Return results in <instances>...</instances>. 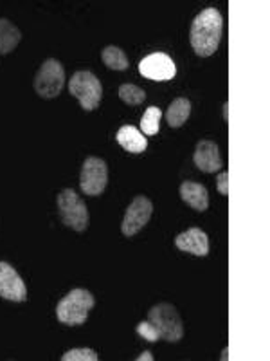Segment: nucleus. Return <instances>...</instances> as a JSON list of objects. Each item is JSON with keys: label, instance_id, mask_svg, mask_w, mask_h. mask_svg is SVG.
Returning <instances> with one entry per match:
<instances>
[{"label": "nucleus", "instance_id": "f03ea898", "mask_svg": "<svg viewBox=\"0 0 270 361\" xmlns=\"http://www.w3.org/2000/svg\"><path fill=\"white\" fill-rule=\"evenodd\" d=\"M96 300L86 289H72L56 305V318L63 325H83L94 307Z\"/></svg>", "mask_w": 270, "mask_h": 361}, {"label": "nucleus", "instance_id": "9d476101", "mask_svg": "<svg viewBox=\"0 0 270 361\" xmlns=\"http://www.w3.org/2000/svg\"><path fill=\"white\" fill-rule=\"evenodd\" d=\"M0 296L9 302H25L27 288L17 269L8 262H0Z\"/></svg>", "mask_w": 270, "mask_h": 361}, {"label": "nucleus", "instance_id": "2eb2a0df", "mask_svg": "<svg viewBox=\"0 0 270 361\" xmlns=\"http://www.w3.org/2000/svg\"><path fill=\"white\" fill-rule=\"evenodd\" d=\"M22 42V33L8 18H0V54H9Z\"/></svg>", "mask_w": 270, "mask_h": 361}, {"label": "nucleus", "instance_id": "5701e85b", "mask_svg": "<svg viewBox=\"0 0 270 361\" xmlns=\"http://www.w3.org/2000/svg\"><path fill=\"white\" fill-rule=\"evenodd\" d=\"M144 360H148V361H152L153 360V356L150 353H143L141 354L139 357H137V361H144Z\"/></svg>", "mask_w": 270, "mask_h": 361}, {"label": "nucleus", "instance_id": "9b49d317", "mask_svg": "<svg viewBox=\"0 0 270 361\" xmlns=\"http://www.w3.org/2000/svg\"><path fill=\"white\" fill-rule=\"evenodd\" d=\"M193 163L200 172L214 173L224 166L220 157V148L214 141L202 140L197 143L195 154H193Z\"/></svg>", "mask_w": 270, "mask_h": 361}, {"label": "nucleus", "instance_id": "393cba45", "mask_svg": "<svg viewBox=\"0 0 270 361\" xmlns=\"http://www.w3.org/2000/svg\"><path fill=\"white\" fill-rule=\"evenodd\" d=\"M221 360H224V361L229 360V347H225V349L221 350Z\"/></svg>", "mask_w": 270, "mask_h": 361}, {"label": "nucleus", "instance_id": "f3484780", "mask_svg": "<svg viewBox=\"0 0 270 361\" xmlns=\"http://www.w3.org/2000/svg\"><path fill=\"white\" fill-rule=\"evenodd\" d=\"M101 60L112 71H127L130 67L128 56L117 45H108V47H105L101 51Z\"/></svg>", "mask_w": 270, "mask_h": 361}, {"label": "nucleus", "instance_id": "4468645a", "mask_svg": "<svg viewBox=\"0 0 270 361\" xmlns=\"http://www.w3.org/2000/svg\"><path fill=\"white\" fill-rule=\"evenodd\" d=\"M115 140L130 154H143L148 148V140L144 137L143 132L139 128L131 127V125H124V127L119 128Z\"/></svg>", "mask_w": 270, "mask_h": 361}, {"label": "nucleus", "instance_id": "aec40b11", "mask_svg": "<svg viewBox=\"0 0 270 361\" xmlns=\"http://www.w3.org/2000/svg\"><path fill=\"white\" fill-rule=\"evenodd\" d=\"M62 361H98V353L92 349H70L62 356Z\"/></svg>", "mask_w": 270, "mask_h": 361}, {"label": "nucleus", "instance_id": "20e7f679", "mask_svg": "<svg viewBox=\"0 0 270 361\" xmlns=\"http://www.w3.org/2000/svg\"><path fill=\"white\" fill-rule=\"evenodd\" d=\"M148 322L153 325L160 340L176 343L184 336V325L179 311L172 304H157L148 311Z\"/></svg>", "mask_w": 270, "mask_h": 361}, {"label": "nucleus", "instance_id": "f8f14e48", "mask_svg": "<svg viewBox=\"0 0 270 361\" xmlns=\"http://www.w3.org/2000/svg\"><path fill=\"white\" fill-rule=\"evenodd\" d=\"M175 246L180 251L191 253L195 257H207L209 255V238L200 228H189L188 231L176 235Z\"/></svg>", "mask_w": 270, "mask_h": 361}, {"label": "nucleus", "instance_id": "412c9836", "mask_svg": "<svg viewBox=\"0 0 270 361\" xmlns=\"http://www.w3.org/2000/svg\"><path fill=\"white\" fill-rule=\"evenodd\" d=\"M137 334H139L141 338H144L146 341H152V343H155V341H159V334H157V331L153 329V325L150 324V322H141L139 325H137Z\"/></svg>", "mask_w": 270, "mask_h": 361}, {"label": "nucleus", "instance_id": "7ed1b4c3", "mask_svg": "<svg viewBox=\"0 0 270 361\" xmlns=\"http://www.w3.org/2000/svg\"><path fill=\"white\" fill-rule=\"evenodd\" d=\"M56 204L60 219H62V222L67 228L78 231V233L86 231L90 224L89 208H86L85 201L79 197L78 193L70 188L62 190V192L58 193Z\"/></svg>", "mask_w": 270, "mask_h": 361}, {"label": "nucleus", "instance_id": "6e6552de", "mask_svg": "<svg viewBox=\"0 0 270 361\" xmlns=\"http://www.w3.org/2000/svg\"><path fill=\"white\" fill-rule=\"evenodd\" d=\"M152 214H153V204L150 199L144 197V195H137V197H134V201H131L130 206L127 208L123 224H121V231H123L124 237L131 238L134 235L139 233L144 226L150 222Z\"/></svg>", "mask_w": 270, "mask_h": 361}, {"label": "nucleus", "instance_id": "f257e3e1", "mask_svg": "<svg viewBox=\"0 0 270 361\" xmlns=\"http://www.w3.org/2000/svg\"><path fill=\"white\" fill-rule=\"evenodd\" d=\"M224 33V18L217 8L200 11L189 29V42L197 56L207 58L217 53Z\"/></svg>", "mask_w": 270, "mask_h": 361}, {"label": "nucleus", "instance_id": "ddd939ff", "mask_svg": "<svg viewBox=\"0 0 270 361\" xmlns=\"http://www.w3.org/2000/svg\"><path fill=\"white\" fill-rule=\"evenodd\" d=\"M180 199L188 206H191L197 212H205L209 208V193L207 188L200 183H193V180H184L180 185Z\"/></svg>", "mask_w": 270, "mask_h": 361}, {"label": "nucleus", "instance_id": "0eeeda50", "mask_svg": "<svg viewBox=\"0 0 270 361\" xmlns=\"http://www.w3.org/2000/svg\"><path fill=\"white\" fill-rule=\"evenodd\" d=\"M108 185V166L101 157H86L83 161L82 176H79V188L85 195L98 197L105 192Z\"/></svg>", "mask_w": 270, "mask_h": 361}, {"label": "nucleus", "instance_id": "dca6fc26", "mask_svg": "<svg viewBox=\"0 0 270 361\" xmlns=\"http://www.w3.org/2000/svg\"><path fill=\"white\" fill-rule=\"evenodd\" d=\"M191 116V102L188 98H176L166 111V121L172 128H180Z\"/></svg>", "mask_w": 270, "mask_h": 361}, {"label": "nucleus", "instance_id": "6ab92c4d", "mask_svg": "<svg viewBox=\"0 0 270 361\" xmlns=\"http://www.w3.org/2000/svg\"><path fill=\"white\" fill-rule=\"evenodd\" d=\"M117 94L119 98L123 99L127 105H130V107L141 105V103H144V99H146V92H144L141 87L134 85V83H123V85L119 87Z\"/></svg>", "mask_w": 270, "mask_h": 361}, {"label": "nucleus", "instance_id": "1a4fd4ad", "mask_svg": "<svg viewBox=\"0 0 270 361\" xmlns=\"http://www.w3.org/2000/svg\"><path fill=\"white\" fill-rule=\"evenodd\" d=\"M139 73L152 82H169L176 76V66L169 54L152 53L139 62Z\"/></svg>", "mask_w": 270, "mask_h": 361}, {"label": "nucleus", "instance_id": "a211bd4d", "mask_svg": "<svg viewBox=\"0 0 270 361\" xmlns=\"http://www.w3.org/2000/svg\"><path fill=\"white\" fill-rule=\"evenodd\" d=\"M162 112L159 107H148L141 118V130L146 135H155L160 128Z\"/></svg>", "mask_w": 270, "mask_h": 361}, {"label": "nucleus", "instance_id": "b1692460", "mask_svg": "<svg viewBox=\"0 0 270 361\" xmlns=\"http://www.w3.org/2000/svg\"><path fill=\"white\" fill-rule=\"evenodd\" d=\"M221 109H224V119L227 121V119H229V103L225 102L224 107H221Z\"/></svg>", "mask_w": 270, "mask_h": 361}, {"label": "nucleus", "instance_id": "423d86ee", "mask_svg": "<svg viewBox=\"0 0 270 361\" xmlns=\"http://www.w3.org/2000/svg\"><path fill=\"white\" fill-rule=\"evenodd\" d=\"M65 87V71L54 58L45 60L34 76V90L44 99H53L60 96Z\"/></svg>", "mask_w": 270, "mask_h": 361}, {"label": "nucleus", "instance_id": "39448f33", "mask_svg": "<svg viewBox=\"0 0 270 361\" xmlns=\"http://www.w3.org/2000/svg\"><path fill=\"white\" fill-rule=\"evenodd\" d=\"M69 92L78 99L83 111L90 112L98 109L103 98V87L99 78L90 71H78L69 80Z\"/></svg>", "mask_w": 270, "mask_h": 361}, {"label": "nucleus", "instance_id": "4be33fe9", "mask_svg": "<svg viewBox=\"0 0 270 361\" xmlns=\"http://www.w3.org/2000/svg\"><path fill=\"white\" fill-rule=\"evenodd\" d=\"M217 188L220 192V195H224V197L229 195V173L220 172V176L217 179Z\"/></svg>", "mask_w": 270, "mask_h": 361}]
</instances>
